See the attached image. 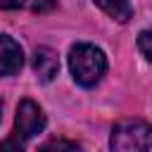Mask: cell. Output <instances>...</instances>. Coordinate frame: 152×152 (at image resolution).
<instances>
[{
  "instance_id": "obj_1",
  "label": "cell",
  "mask_w": 152,
  "mask_h": 152,
  "mask_svg": "<svg viewBox=\"0 0 152 152\" xmlns=\"http://www.w3.org/2000/svg\"><path fill=\"white\" fill-rule=\"evenodd\" d=\"M69 69H71V76L78 86L90 88L104 76L107 57L100 48H95L90 43H76L69 50Z\"/></svg>"
},
{
  "instance_id": "obj_2",
  "label": "cell",
  "mask_w": 152,
  "mask_h": 152,
  "mask_svg": "<svg viewBox=\"0 0 152 152\" xmlns=\"http://www.w3.org/2000/svg\"><path fill=\"white\" fill-rule=\"evenodd\" d=\"M109 145L116 152H152V124L140 119H124L114 126Z\"/></svg>"
},
{
  "instance_id": "obj_3",
  "label": "cell",
  "mask_w": 152,
  "mask_h": 152,
  "mask_svg": "<svg viewBox=\"0 0 152 152\" xmlns=\"http://www.w3.org/2000/svg\"><path fill=\"white\" fill-rule=\"evenodd\" d=\"M45 128V114L33 100H21L14 119V138L5 140L2 147H24V142Z\"/></svg>"
},
{
  "instance_id": "obj_4",
  "label": "cell",
  "mask_w": 152,
  "mask_h": 152,
  "mask_svg": "<svg viewBox=\"0 0 152 152\" xmlns=\"http://www.w3.org/2000/svg\"><path fill=\"white\" fill-rule=\"evenodd\" d=\"M21 64H24L21 45L10 36H0V76L17 74L21 69Z\"/></svg>"
},
{
  "instance_id": "obj_5",
  "label": "cell",
  "mask_w": 152,
  "mask_h": 152,
  "mask_svg": "<svg viewBox=\"0 0 152 152\" xmlns=\"http://www.w3.org/2000/svg\"><path fill=\"white\" fill-rule=\"evenodd\" d=\"M33 71H36V76L43 83H50L57 76V71H59L57 52L50 50V48H45V45L43 48H36V52H33Z\"/></svg>"
},
{
  "instance_id": "obj_6",
  "label": "cell",
  "mask_w": 152,
  "mask_h": 152,
  "mask_svg": "<svg viewBox=\"0 0 152 152\" xmlns=\"http://www.w3.org/2000/svg\"><path fill=\"white\" fill-rule=\"evenodd\" d=\"M95 5H97L107 17H112L114 21H121V24L128 21L131 14H133L128 0H95Z\"/></svg>"
},
{
  "instance_id": "obj_7",
  "label": "cell",
  "mask_w": 152,
  "mask_h": 152,
  "mask_svg": "<svg viewBox=\"0 0 152 152\" xmlns=\"http://www.w3.org/2000/svg\"><path fill=\"white\" fill-rule=\"evenodd\" d=\"M138 50L142 52V57L152 64V28H145L138 33Z\"/></svg>"
},
{
  "instance_id": "obj_8",
  "label": "cell",
  "mask_w": 152,
  "mask_h": 152,
  "mask_svg": "<svg viewBox=\"0 0 152 152\" xmlns=\"http://www.w3.org/2000/svg\"><path fill=\"white\" fill-rule=\"evenodd\" d=\"M43 150H78V145L69 140H50L43 145Z\"/></svg>"
},
{
  "instance_id": "obj_9",
  "label": "cell",
  "mask_w": 152,
  "mask_h": 152,
  "mask_svg": "<svg viewBox=\"0 0 152 152\" xmlns=\"http://www.w3.org/2000/svg\"><path fill=\"white\" fill-rule=\"evenodd\" d=\"M55 5V0H26V7H31L33 12H43V10H50Z\"/></svg>"
},
{
  "instance_id": "obj_10",
  "label": "cell",
  "mask_w": 152,
  "mask_h": 152,
  "mask_svg": "<svg viewBox=\"0 0 152 152\" xmlns=\"http://www.w3.org/2000/svg\"><path fill=\"white\" fill-rule=\"evenodd\" d=\"M24 5L26 0H0V10H19Z\"/></svg>"
},
{
  "instance_id": "obj_11",
  "label": "cell",
  "mask_w": 152,
  "mask_h": 152,
  "mask_svg": "<svg viewBox=\"0 0 152 152\" xmlns=\"http://www.w3.org/2000/svg\"><path fill=\"white\" fill-rule=\"evenodd\" d=\"M0 116H2V104H0Z\"/></svg>"
}]
</instances>
